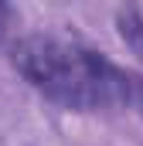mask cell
Returning a JSON list of instances; mask_svg holds the SVG:
<instances>
[{
  "mask_svg": "<svg viewBox=\"0 0 143 146\" xmlns=\"http://www.w3.org/2000/svg\"><path fill=\"white\" fill-rule=\"evenodd\" d=\"M10 61L44 99L61 109L96 112L112 106H133L136 75L78 41L27 34L10 44Z\"/></svg>",
  "mask_w": 143,
  "mask_h": 146,
  "instance_id": "6da1fadb",
  "label": "cell"
},
{
  "mask_svg": "<svg viewBox=\"0 0 143 146\" xmlns=\"http://www.w3.org/2000/svg\"><path fill=\"white\" fill-rule=\"evenodd\" d=\"M116 24H119L123 41L133 48V54L143 61V7H126V10H119Z\"/></svg>",
  "mask_w": 143,
  "mask_h": 146,
  "instance_id": "7a4b0ae2",
  "label": "cell"
},
{
  "mask_svg": "<svg viewBox=\"0 0 143 146\" xmlns=\"http://www.w3.org/2000/svg\"><path fill=\"white\" fill-rule=\"evenodd\" d=\"M10 21H14V10H10L7 3H0V41L7 37V31H10Z\"/></svg>",
  "mask_w": 143,
  "mask_h": 146,
  "instance_id": "3957f363",
  "label": "cell"
},
{
  "mask_svg": "<svg viewBox=\"0 0 143 146\" xmlns=\"http://www.w3.org/2000/svg\"><path fill=\"white\" fill-rule=\"evenodd\" d=\"M133 109L143 115V78H136V92H133Z\"/></svg>",
  "mask_w": 143,
  "mask_h": 146,
  "instance_id": "277c9868",
  "label": "cell"
}]
</instances>
